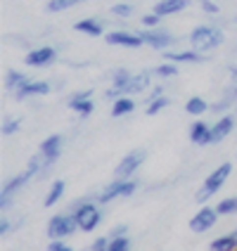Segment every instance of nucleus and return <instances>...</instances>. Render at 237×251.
Listing matches in <instances>:
<instances>
[{
	"instance_id": "473e14b6",
	"label": "nucleus",
	"mask_w": 237,
	"mask_h": 251,
	"mask_svg": "<svg viewBox=\"0 0 237 251\" xmlns=\"http://www.w3.org/2000/svg\"><path fill=\"white\" fill-rule=\"evenodd\" d=\"M133 242L128 235H121V237H109V244H107V251H131Z\"/></svg>"
},
{
	"instance_id": "aec40b11",
	"label": "nucleus",
	"mask_w": 237,
	"mask_h": 251,
	"mask_svg": "<svg viewBox=\"0 0 237 251\" xmlns=\"http://www.w3.org/2000/svg\"><path fill=\"white\" fill-rule=\"evenodd\" d=\"M74 31L90 36V38H100V36H105V22L98 19V17H83V19H79L74 24Z\"/></svg>"
},
{
	"instance_id": "6ab92c4d",
	"label": "nucleus",
	"mask_w": 237,
	"mask_h": 251,
	"mask_svg": "<svg viewBox=\"0 0 237 251\" xmlns=\"http://www.w3.org/2000/svg\"><path fill=\"white\" fill-rule=\"evenodd\" d=\"M187 138H190V142L197 145V147H209L211 145V126L207 124V121H202V119H197L195 124L190 126Z\"/></svg>"
},
{
	"instance_id": "f257e3e1",
	"label": "nucleus",
	"mask_w": 237,
	"mask_h": 251,
	"mask_svg": "<svg viewBox=\"0 0 237 251\" xmlns=\"http://www.w3.org/2000/svg\"><path fill=\"white\" fill-rule=\"evenodd\" d=\"M69 211L79 223V232H95L105 221V204L98 201V195H88L71 201Z\"/></svg>"
},
{
	"instance_id": "ddd939ff",
	"label": "nucleus",
	"mask_w": 237,
	"mask_h": 251,
	"mask_svg": "<svg viewBox=\"0 0 237 251\" xmlns=\"http://www.w3.org/2000/svg\"><path fill=\"white\" fill-rule=\"evenodd\" d=\"M131 78H133V71L126 69V67H119V69L112 71V76H109V88L105 90V98L107 100H116L121 98V95H126V90H128V83H131Z\"/></svg>"
},
{
	"instance_id": "7c9ffc66",
	"label": "nucleus",
	"mask_w": 237,
	"mask_h": 251,
	"mask_svg": "<svg viewBox=\"0 0 237 251\" xmlns=\"http://www.w3.org/2000/svg\"><path fill=\"white\" fill-rule=\"evenodd\" d=\"M168 104H171V100H168L166 95H161V98H157V100H150V102H145V114H147V116H157V114L164 112Z\"/></svg>"
},
{
	"instance_id": "bb28decb",
	"label": "nucleus",
	"mask_w": 237,
	"mask_h": 251,
	"mask_svg": "<svg viewBox=\"0 0 237 251\" xmlns=\"http://www.w3.org/2000/svg\"><path fill=\"white\" fill-rule=\"evenodd\" d=\"M209 251H237V242L230 232L225 235H218L209 242Z\"/></svg>"
},
{
	"instance_id": "a19ab883",
	"label": "nucleus",
	"mask_w": 237,
	"mask_h": 251,
	"mask_svg": "<svg viewBox=\"0 0 237 251\" xmlns=\"http://www.w3.org/2000/svg\"><path fill=\"white\" fill-rule=\"evenodd\" d=\"M109 237H121V235H128V225L126 223H119V225H114L112 230L107 232Z\"/></svg>"
},
{
	"instance_id": "79ce46f5",
	"label": "nucleus",
	"mask_w": 237,
	"mask_h": 251,
	"mask_svg": "<svg viewBox=\"0 0 237 251\" xmlns=\"http://www.w3.org/2000/svg\"><path fill=\"white\" fill-rule=\"evenodd\" d=\"M230 235H233V237H235V242H237V227H235V230H230Z\"/></svg>"
},
{
	"instance_id": "c85d7f7f",
	"label": "nucleus",
	"mask_w": 237,
	"mask_h": 251,
	"mask_svg": "<svg viewBox=\"0 0 237 251\" xmlns=\"http://www.w3.org/2000/svg\"><path fill=\"white\" fill-rule=\"evenodd\" d=\"M81 2H88V0H48L45 2V10L50 14H57V12H67L71 7L81 5Z\"/></svg>"
},
{
	"instance_id": "0eeeda50",
	"label": "nucleus",
	"mask_w": 237,
	"mask_h": 251,
	"mask_svg": "<svg viewBox=\"0 0 237 251\" xmlns=\"http://www.w3.org/2000/svg\"><path fill=\"white\" fill-rule=\"evenodd\" d=\"M140 36H142V41L147 48H152L157 52H166V50H173V45H176V36L164 26H154V28H140Z\"/></svg>"
},
{
	"instance_id": "9b49d317",
	"label": "nucleus",
	"mask_w": 237,
	"mask_h": 251,
	"mask_svg": "<svg viewBox=\"0 0 237 251\" xmlns=\"http://www.w3.org/2000/svg\"><path fill=\"white\" fill-rule=\"evenodd\" d=\"M218 218H221V213L216 211V206H207V204H202V206H199V211H197L195 216L190 218L187 227H190V232L202 235V232L211 230L213 225L218 223Z\"/></svg>"
},
{
	"instance_id": "1a4fd4ad",
	"label": "nucleus",
	"mask_w": 237,
	"mask_h": 251,
	"mask_svg": "<svg viewBox=\"0 0 237 251\" xmlns=\"http://www.w3.org/2000/svg\"><path fill=\"white\" fill-rule=\"evenodd\" d=\"M105 43L112 48H126V50H138L145 45L140 31H126V28H114L105 33Z\"/></svg>"
},
{
	"instance_id": "b1692460",
	"label": "nucleus",
	"mask_w": 237,
	"mask_h": 251,
	"mask_svg": "<svg viewBox=\"0 0 237 251\" xmlns=\"http://www.w3.org/2000/svg\"><path fill=\"white\" fill-rule=\"evenodd\" d=\"M26 81H28V76L24 74V71L7 69V71H5V78H2V88H5V90H7V93H10V95L14 98V93H17L22 85L26 83Z\"/></svg>"
},
{
	"instance_id": "f03ea898",
	"label": "nucleus",
	"mask_w": 237,
	"mask_h": 251,
	"mask_svg": "<svg viewBox=\"0 0 237 251\" xmlns=\"http://www.w3.org/2000/svg\"><path fill=\"white\" fill-rule=\"evenodd\" d=\"M187 43H190V48H195L199 52L209 55V52L218 50L225 43V33H223V28L216 26V24H197V26L190 31Z\"/></svg>"
},
{
	"instance_id": "37998d69",
	"label": "nucleus",
	"mask_w": 237,
	"mask_h": 251,
	"mask_svg": "<svg viewBox=\"0 0 237 251\" xmlns=\"http://www.w3.org/2000/svg\"><path fill=\"white\" fill-rule=\"evenodd\" d=\"M233 93H235V95H237V83H235V88H233Z\"/></svg>"
},
{
	"instance_id": "a211bd4d",
	"label": "nucleus",
	"mask_w": 237,
	"mask_h": 251,
	"mask_svg": "<svg viewBox=\"0 0 237 251\" xmlns=\"http://www.w3.org/2000/svg\"><path fill=\"white\" fill-rule=\"evenodd\" d=\"M154 71L152 69H145V71H138V74H133V78H131V83H128V90H126V95H142V93H150V88L154 85Z\"/></svg>"
},
{
	"instance_id": "39448f33",
	"label": "nucleus",
	"mask_w": 237,
	"mask_h": 251,
	"mask_svg": "<svg viewBox=\"0 0 237 251\" xmlns=\"http://www.w3.org/2000/svg\"><path fill=\"white\" fill-rule=\"evenodd\" d=\"M76 232H79V223H76V218H74L71 211L50 216V221L45 225L48 239H67V237H71V235H76Z\"/></svg>"
},
{
	"instance_id": "cd10ccee",
	"label": "nucleus",
	"mask_w": 237,
	"mask_h": 251,
	"mask_svg": "<svg viewBox=\"0 0 237 251\" xmlns=\"http://www.w3.org/2000/svg\"><path fill=\"white\" fill-rule=\"evenodd\" d=\"M154 76L157 78H161V81H168V78H176L178 74H181V69H178V64L176 62H168V59H164L161 64H157L154 67Z\"/></svg>"
},
{
	"instance_id": "c756f323",
	"label": "nucleus",
	"mask_w": 237,
	"mask_h": 251,
	"mask_svg": "<svg viewBox=\"0 0 237 251\" xmlns=\"http://www.w3.org/2000/svg\"><path fill=\"white\" fill-rule=\"evenodd\" d=\"M22 130V119L19 116H7L2 126H0V133H2V138H12Z\"/></svg>"
},
{
	"instance_id": "c9c22d12",
	"label": "nucleus",
	"mask_w": 237,
	"mask_h": 251,
	"mask_svg": "<svg viewBox=\"0 0 237 251\" xmlns=\"http://www.w3.org/2000/svg\"><path fill=\"white\" fill-rule=\"evenodd\" d=\"M161 19H164V17H159V14L152 10V12L140 17V24H142V28H154V26H161Z\"/></svg>"
},
{
	"instance_id": "c03bdc74",
	"label": "nucleus",
	"mask_w": 237,
	"mask_h": 251,
	"mask_svg": "<svg viewBox=\"0 0 237 251\" xmlns=\"http://www.w3.org/2000/svg\"><path fill=\"white\" fill-rule=\"evenodd\" d=\"M85 251H95V249H93V247H88V249H85Z\"/></svg>"
},
{
	"instance_id": "f8f14e48",
	"label": "nucleus",
	"mask_w": 237,
	"mask_h": 251,
	"mask_svg": "<svg viewBox=\"0 0 237 251\" xmlns=\"http://www.w3.org/2000/svg\"><path fill=\"white\" fill-rule=\"evenodd\" d=\"M67 107H69L74 114H79L81 119H88L90 114L95 112V100H93V90H76L71 93L69 100H67Z\"/></svg>"
},
{
	"instance_id": "20e7f679",
	"label": "nucleus",
	"mask_w": 237,
	"mask_h": 251,
	"mask_svg": "<svg viewBox=\"0 0 237 251\" xmlns=\"http://www.w3.org/2000/svg\"><path fill=\"white\" fill-rule=\"evenodd\" d=\"M140 187V180L138 178H114L109 185H105V190L102 192H98V201L100 204H112V201H116V199H121V197H133L135 192H138Z\"/></svg>"
},
{
	"instance_id": "a878e982",
	"label": "nucleus",
	"mask_w": 237,
	"mask_h": 251,
	"mask_svg": "<svg viewBox=\"0 0 237 251\" xmlns=\"http://www.w3.org/2000/svg\"><path fill=\"white\" fill-rule=\"evenodd\" d=\"M207 112H211V104H209V100L202 98V95H192V98L185 102V114H190L195 119H202Z\"/></svg>"
},
{
	"instance_id": "5701e85b",
	"label": "nucleus",
	"mask_w": 237,
	"mask_h": 251,
	"mask_svg": "<svg viewBox=\"0 0 237 251\" xmlns=\"http://www.w3.org/2000/svg\"><path fill=\"white\" fill-rule=\"evenodd\" d=\"M138 109V104H135V100H133V95H121V98H116L112 102V119H124V116H128V114H133Z\"/></svg>"
},
{
	"instance_id": "dca6fc26",
	"label": "nucleus",
	"mask_w": 237,
	"mask_h": 251,
	"mask_svg": "<svg viewBox=\"0 0 237 251\" xmlns=\"http://www.w3.org/2000/svg\"><path fill=\"white\" fill-rule=\"evenodd\" d=\"M38 150L45 154L48 164H50V166H55L57 161H59V156H62V150H64V138H62L59 133H53V135H48V138L43 140Z\"/></svg>"
},
{
	"instance_id": "4be33fe9",
	"label": "nucleus",
	"mask_w": 237,
	"mask_h": 251,
	"mask_svg": "<svg viewBox=\"0 0 237 251\" xmlns=\"http://www.w3.org/2000/svg\"><path fill=\"white\" fill-rule=\"evenodd\" d=\"M64 195H67V182L62 180V178H57V180H53V185L48 187V195L43 199V206H45V209H53V206H57V204L64 199Z\"/></svg>"
},
{
	"instance_id": "6e6552de",
	"label": "nucleus",
	"mask_w": 237,
	"mask_h": 251,
	"mask_svg": "<svg viewBox=\"0 0 237 251\" xmlns=\"http://www.w3.org/2000/svg\"><path fill=\"white\" fill-rule=\"evenodd\" d=\"M57 48L55 45H38V48H31L24 55V64L31 69H48L57 62Z\"/></svg>"
},
{
	"instance_id": "2f4dec72",
	"label": "nucleus",
	"mask_w": 237,
	"mask_h": 251,
	"mask_svg": "<svg viewBox=\"0 0 237 251\" xmlns=\"http://www.w3.org/2000/svg\"><path fill=\"white\" fill-rule=\"evenodd\" d=\"M216 211H218L221 216H235L237 213V195L223 197V199L216 204Z\"/></svg>"
},
{
	"instance_id": "e433bc0d",
	"label": "nucleus",
	"mask_w": 237,
	"mask_h": 251,
	"mask_svg": "<svg viewBox=\"0 0 237 251\" xmlns=\"http://www.w3.org/2000/svg\"><path fill=\"white\" fill-rule=\"evenodd\" d=\"M45 251H76L71 244H67V239H50Z\"/></svg>"
},
{
	"instance_id": "4468645a",
	"label": "nucleus",
	"mask_w": 237,
	"mask_h": 251,
	"mask_svg": "<svg viewBox=\"0 0 237 251\" xmlns=\"http://www.w3.org/2000/svg\"><path fill=\"white\" fill-rule=\"evenodd\" d=\"M50 93H53V85L48 83V81L28 78L26 83L14 93V100H17V102H24V100H31V98H45V95H50Z\"/></svg>"
},
{
	"instance_id": "ea45409f",
	"label": "nucleus",
	"mask_w": 237,
	"mask_h": 251,
	"mask_svg": "<svg viewBox=\"0 0 237 251\" xmlns=\"http://www.w3.org/2000/svg\"><path fill=\"white\" fill-rule=\"evenodd\" d=\"M12 232H14V223L12 221H7V218L2 216V218H0V237L5 239V237H10Z\"/></svg>"
},
{
	"instance_id": "58836bf2",
	"label": "nucleus",
	"mask_w": 237,
	"mask_h": 251,
	"mask_svg": "<svg viewBox=\"0 0 237 251\" xmlns=\"http://www.w3.org/2000/svg\"><path fill=\"white\" fill-rule=\"evenodd\" d=\"M161 95H166V85L164 83H157L150 88V93H147V98H145V102H150V100H157L161 98Z\"/></svg>"
},
{
	"instance_id": "7ed1b4c3",
	"label": "nucleus",
	"mask_w": 237,
	"mask_h": 251,
	"mask_svg": "<svg viewBox=\"0 0 237 251\" xmlns=\"http://www.w3.org/2000/svg\"><path fill=\"white\" fill-rule=\"evenodd\" d=\"M230 176H233V161H223V164H218V166L213 168L209 176L204 178L202 187L195 192V201L197 204H207L211 197H216L221 190H223Z\"/></svg>"
},
{
	"instance_id": "f3484780",
	"label": "nucleus",
	"mask_w": 237,
	"mask_h": 251,
	"mask_svg": "<svg viewBox=\"0 0 237 251\" xmlns=\"http://www.w3.org/2000/svg\"><path fill=\"white\" fill-rule=\"evenodd\" d=\"M233 130H235V116L233 114H221L216 119V124H211V145L223 142Z\"/></svg>"
},
{
	"instance_id": "2eb2a0df",
	"label": "nucleus",
	"mask_w": 237,
	"mask_h": 251,
	"mask_svg": "<svg viewBox=\"0 0 237 251\" xmlns=\"http://www.w3.org/2000/svg\"><path fill=\"white\" fill-rule=\"evenodd\" d=\"M161 55H164V59L176 62V64H204V62H209V55L199 52L195 48H190V50H166Z\"/></svg>"
},
{
	"instance_id": "72a5a7b5",
	"label": "nucleus",
	"mask_w": 237,
	"mask_h": 251,
	"mask_svg": "<svg viewBox=\"0 0 237 251\" xmlns=\"http://www.w3.org/2000/svg\"><path fill=\"white\" fill-rule=\"evenodd\" d=\"M109 12H112L114 17H119V19H128V17H133L135 7H133L131 2H116V5L109 7Z\"/></svg>"
},
{
	"instance_id": "f704fd0d",
	"label": "nucleus",
	"mask_w": 237,
	"mask_h": 251,
	"mask_svg": "<svg viewBox=\"0 0 237 251\" xmlns=\"http://www.w3.org/2000/svg\"><path fill=\"white\" fill-rule=\"evenodd\" d=\"M235 100H237V95H235V93H233V95H228V98H223V100H221V102H216V104H211V112H216V114H218V116H221V114H225V112H228V109H230V107H233V104H235Z\"/></svg>"
},
{
	"instance_id": "393cba45",
	"label": "nucleus",
	"mask_w": 237,
	"mask_h": 251,
	"mask_svg": "<svg viewBox=\"0 0 237 251\" xmlns=\"http://www.w3.org/2000/svg\"><path fill=\"white\" fill-rule=\"evenodd\" d=\"M26 168L28 171H31V173H33V176H36V178H45V176H48V171H50V164H48V159H45V154L41 152V150H38V152L36 154H31V156H28V161H26Z\"/></svg>"
},
{
	"instance_id": "412c9836",
	"label": "nucleus",
	"mask_w": 237,
	"mask_h": 251,
	"mask_svg": "<svg viewBox=\"0 0 237 251\" xmlns=\"http://www.w3.org/2000/svg\"><path fill=\"white\" fill-rule=\"evenodd\" d=\"M192 0H157L152 5V10L159 17H173V14H181L190 7Z\"/></svg>"
},
{
	"instance_id": "9d476101",
	"label": "nucleus",
	"mask_w": 237,
	"mask_h": 251,
	"mask_svg": "<svg viewBox=\"0 0 237 251\" xmlns=\"http://www.w3.org/2000/svg\"><path fill=\"white\" fill-rule=\"evenodd\" d=\"M145 159H147V150H131V152L126 154L124 159L116 164L114 168V178H135V173H138V168L145 164Z\"/></svg>"
},
{
	"instance_id": "423d86ee",
	"label": "nucleus",
	"mask_w": 237,
	"mask_h": 251,
	"mask_svg": "<svg viewBox=\"0 0 237 251\" xmlns=\"http://www.w3.org/2000/svg\"><path fill=\"white\" fill-rule=\"evenodd\" d=\"M31 178H36L31 171H24V173H17V176H12L10 180L2 185V190H0V209L2 211H7V209H12V204H14V197L19 195L24 187H26L28 182H31Z\"/></svg>"
},
{
	"instance_id": "4c0bfd02",
	"label": "nucleus",
	"mask_w": 237,
	"mask_h": 251,
	"mask_svg": "<svg viewBox=\"0 0 237 251\" xmlns=\"http://www.w3.org/2000/svg\"><path fill=\"white\" fill-rule=\"evenodd\" d=\"M199 10L204 14H218L221 12V5L216 0H199Z\"/></svg>"
}]
</instances>
